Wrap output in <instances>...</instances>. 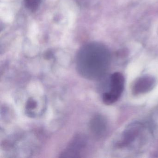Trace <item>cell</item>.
Returning <instances> with one entry per match:
<instances>
[{"instance_id": "7", "label": "cell", "mask_w": 158, "mask_h": 158, "mask_svg": "<svg viewBox=\"0 0 158 158\" xmlns=\"http://www.w3.org/2000/svg\"><path fill=\"white\" fill-rule=\"evenodd\" d=\"M37 102L33 99H30L28 100L27 103L26 110L30 114L33 110H35L37 108Z\"/></svg>"}, {"instance_id": "5", "label": "cell", "mask_w": 158, "mask_h": 158, "mask_svg": "<svg viewBox=\"0 0 158 158\" xmlns=\"http://www.w3.org/2000/svg\"><path fill=\"white\" fill-rule=\"evenodd\" d=\"M89 127L90 131L95 136H102L106 131V121L102 116L97 115L90 121Z\"/></svg>"}, {"instance_id": "3", "label": "cell", "mask_w": 158, "mask_h": 158, "mask_svg": "<svg viewBox=\"0 0 158 158\" xmlns=\"http://www.w3.org/2000/svg\"><path fill=\"white\" fill-rule=\"evenodd\" d=\"M86 145L85 139L81 136L76 137L68 148L62 153V157H79L81 150Z\"/></svg>"}, {"instance_id": "1", "label": "cell", "mask_w": 158, "mask_h": 158, "mask_svg": "<svg viewBox=\"0 0 158 158\" xmlns=\"http://www.w3.org/2000/svg\"><path fill=\"white\" fill-rule=\"evenodd\" d=\"M110 63V55L107 49L98 43H88L77 53V68L85 78L96 79L102 77L106 72Z\"/></svg>"}, {"instance_id": "2", "label": "cell", "mask_w": 158, "mask_h": 158, "mask_svg": "<svg viewBox=\"0 0 158 158\" xmlns=\"http://www.w3.org/2000/svg\"><path fill=\"white\" fill-rule=\"evenodd\" d=\"M125 79L123 75L120 73H115L110 77V89L105 92L102 100L105 104L110 105L117 101L121 97L124 88Z\"/></svg>"}, {"instance_id": "4", "label": "cell", "mask_w": 158, "mask_h": 158, "mask_svg": "<svg viewBox=\"0 0 158 158\" xmlns=\"http://www.w3.org/2000/svg\"><path fill=\"white\" fill-rule=\"evenodd\" d=\"M155 84V79L150 76H145L139 77L135 81L134 84L133 93L136 95L146 93L151 90Z\"/></svg>"}, {"instance_id": "6", "label": "cell", "mask_w": 158, "mask_h": 158, "mask_svg": "<svg viewBox=\"0 0 158 158\" xmlns=\"http://www.w3.org/2000/svg\"><path fill=\"white\" fill-rule=\"evenodd\" d=\"M25 7L31 11H35L40 5L41 0H24Z\"/></svg>"}]
</instances>
